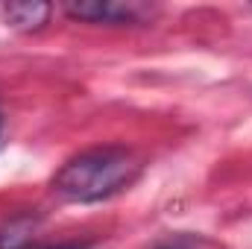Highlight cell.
Listing matches in <instances>:
<instances>
[{"label":"cell","instance_id":"277c9868","mask_svg":"<svg viewBox=\"0 0 252 249\" xmlns=\"http://www.w3.org/2000/svg\"><path fill=\"white\" fill-rule=\"evenodd\" d=\"M35 241V220L15 217L0 229V249H30Z\"/></svg>","mask_w":252,"mask_h":249},{"label":"cell","instance_id":"3957f363","mask_svg":"<svg viewBox=\"0 0 252 249\" xmlns=\"http://www.w3.org/2000/svg\"><path fill=\"white\" fill-rule=\"evenodd\" d=\"M6 18L18 30H38L41 24H47L50 6L47 3H9L6 6Z\"/></svg>","mask_w":252,"mask_h":249},{"label":"cell","instance_id":"8992f818","mask_svg":"<svg viewBox=\"0 0 252 249\" xmlns=\"http://www.w3.org/2000/svg\"><path fill=\"white\" fill-rule=\"evenodd\" d=\"M53 249H85V247H73V244H70V247H53Z\"/></svg>","mask_w":252,"mask_h":249},{"label":"cell","instance_id":"7a4b0ae2","mask_svg":"<svg viewBox=\"0 0 252 249\" xmlns=\"http://www.w3.org/2000/svg\"><path fill=\"white\" fill-rule=\"evenodd\" d=\"M70 18L91 21V24H135L147 15V6L141 3H67L64 6Z\"/></svg>","mask_w":252,"mask_h":249},{"label":"cell","instance_id":"6da1fadb","mask_svg":"<svg viewBox=\"0 0 252 249\" xmlns=\"http://www.w3.org/2000/svg\"><path fill=\"white\" fill-rule=\"evenodd\" d=\"M141 173V164L132 153L121 147H100L73 156L56 173L53 187L73 202H97L109 199L129 187Z\"/></svg>","mask_w":252,"mask_h":249},{"label":"cell","instance_id":"5b68a950","mask_svg":"<svg viewBox=\"0 0 252 249\" xmlns=\"http://www.w3.org/2000/svg\"><path fill=\"white\" fill-rule=\"evenodd\" d=\"M193 247H199V241L179 235V238H170V241H164V244H161L158 249H193Z\"/></svg>","mask_w":252,"mask_h":249}]
</instances>
